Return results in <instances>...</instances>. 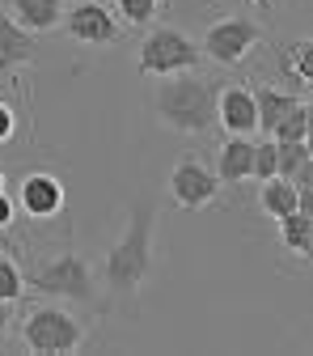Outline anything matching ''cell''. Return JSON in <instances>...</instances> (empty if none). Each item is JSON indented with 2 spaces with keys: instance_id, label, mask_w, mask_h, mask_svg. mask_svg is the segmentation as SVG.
Wrapping results in <instances>:
<instances>
[{
  "instance_id": "obj_1",
  "label": "cell",
  "mask_w": 313,
  "mask_h": 356,
  "mask_svg": "<svg viewBox=\"0 0 313 356\" xmlns=\"http://www.w3.org/2000/svg\"><path fill=\"white\" fill-rule=\"evenodd\" d=\"M153 216H157V204L136 200L127 208L123 234L115 238V246L102 259V284L119 301H131L140 293V284L153 276V263H157V254H153Z\"/></svg>"
},
{
  "instance_id": "obj_2",
  "label": "cell",
  "mask_w": 313,
  "mask_h": 356,
  "mask_svg": "<svg viewBox=\"0 0 313 356\" xmlns=\"http://www.w3.org/2000/svg\"><path fill=\"white\" fill-rule=\"evenodd\" d=\"M216 81L199 76V68L191 72H169L157 76L153 89V111L165 127L183 131V136H208L216 127Z\"/></svg>"
},
{
  "instance_id": "obj_3",
  "label": "cell",
  "mask_w": 313,
  "mask_h": 356,
  "mask_svg": "<svg viewBox=\"0 0 313 356\" xmlns=\"http://www.w3.org/2000/svg\"><path fill=\"white\" fill-rule=\"evenodd\" d=\"M85 343V327L76 314H68V309L47 297L42 305H34L26 323H22V348L34 352V356H60V352H76Z\"/></svg>"
},
{
  "instance_id": "obj_4",
  "label": "cell",
  "mask_w": 313,
  "mask_h": 356,
  "mask_svg": "<svg viewBox=\"0 0 313 356\" xmlns=\"http://www.w3.org/2000/svg\"><path fill=\"white\" fill-rule=\"evenodd\" d=\"M26 289L38 297H56V301H81V305L98 301V276L76 250H64L51 263H38L26 280Z\"/></svg>"
},
{
  "instance_id": "obj_5",
  "label": "cell",
  "mask_w": 313,
  "mask_h": 356,
  "mask_svg": "<svg viewBox=\"0 0 313 356\" xmlns=\"http://www.w3.org/2000/svg\"><path fill=\"white\" fill-rule=\"evenodd\" d=\"M199 60H203V51H199V42L187 34V30H178V26H153L149 22V30H144V38H140V76H169V72H191V68H199Z\"/></svg>"
},
{
  "instance_id": "obj_6",
  "label": "cell",
  "mask_w": 313,
  "mask_h": 356,
  "mask_svg": "<svg viewBox=\"0 0 313 356\" xmlns=\"http://www.w3.org/2000/svg\"><path fill=\"white\" fill-rule=\"evenodd\" d=\"M258 42H262V26L254 17H220V22H212L203 30L199 51L212 64H220V68H233V64H242L258 47Z\"/></svg>"
},
{
  "instance_id": "obj_7",
  "label": "cell",
  "mask_w": 313,
  "mask_h": 356,
  "mask_svg": "<svg viewBox=\"0 0 313 356\" xmlns=\"http://www.w3.org/2000/svg\"><path fill=\"white\" fill-rule=\"evenodd\" d=\"M64 30L81 47H115L123 38V22L102 5V0H81V5L64 9Z\"/></svg>"
},
{
  "instance_id": "obj_8",
  "label": "cell",
  "mask_w": 313,
  "mask_h": 356,
  "mask_svg": "<svg viewBox=\"0 0 313 356\" xmlns=\"http://www.w3.org/2000/svg\"><path fill=\"white\" fill-rule=\"evenodd\" d=\"M220 187H225V183H220L199 157H183L174 165V174H169V195H174V204L183 212H199V208L216 204Z\"/></svg>"
},
{
  "instance_id": "obj_9",
  "label": "cell",
  "mask_w": 313,
  "mask_h": 356,
  "mask_svg": "<svg viewBox=\"0 0 313 356\" xmlns=\"http://www.w3.org/2000/svg\"><path fill=\"white\" fill-rule=\"evenodd\" d=\"M216 123L225 127V136H254V131H258L254 89L250 85H225V89H216Z\"/></svg>"
},
{
  "instance_id": "obj_10",
  "label": "cell",
  "mask_w": 313,
  "mask_h": 356,
  "mask_svg": "<svg viewBox=\"0 0 313 356\" xmlns=\"http://www.w3.org/2000/svg\"><path fill=\"white\" fill-rule=\"evenodd\" d=\"M17 204L26 208L30 220H51L64 212V183L56 174L47 170H34L22 178V187H17Z\"/></svg>"
},
{
  "instance_id": "obj_11",
  "label": "cell",
  "mask_w": 313,
  "mask_h": 356,
  "mask_svg": "<svg viewBox=\"0 0 313 356\" xmlns=\"http://www.w3.org/2000/svg\"><path fill=\"white\" fill-rule=\"evenodd\" d=\"M34 56H38L34 34H30V30H22V26H17L5 9H0V76H5V72H17V68H26Z\"/></svg>"
},
{
  "instance_id": "obj_12",
  "label": "cell",
  "mask_w": 313,
  "mask_h": 356,
  "mask_svg": "<svg viewBox=\"0 0 313 356\" xmlns=\"http://www.w3.org/2000/svg\"><path fill=\"white\" fill-rule=\"evenodd\" d=\"M9 17L30 34H51L64 22V0H9Z\"/></svg>"
},
{
  "instance_id": "obj_13",
  "label": "cell",
  "mask_w": 313,
  "mask_h": 356,
  "mask_svg": "<svg viewBox=\"0 0 313 356\" xmlns=\"http://www.w3.org/2000/svg\"><path fill=\"white\" fill-rule=\"evenodd\" d=\"M250 165H254V140L250 136H225L216 153V178L220 183H246L250 178Z\"/></svg>"
},
{
  "instance_id": "obj_14",
  "label": "cell",
  "mask_w": 313,
  "mask_h": 356,
  "mask_svg": "<svg viewBox=\"0 0 313 356\" xmlns=\"http://www.w3.org/2000/svg\"><path fill=\"white\" fill-rule=\"evenodd\" d=\"M280 238H284V250H292L296 259H309V250H313V208H292L288 216H280Z\"/></svg>"
},
{
  "instance_id": "obj_15",
  "label": "cell",
  "mask_w": 313,
  "mask_h": 356,
  "mask_svg": "<svg viewBox=\"0 0 313 356\" xmlns=\"http://www.w3.org/2000/svg\"><path fill=\"white\" fill-rule=\"evenodd\" d=\"M296 106V94H284V89L276 85H258L254 89V111H258V127H262V136H271V127Z\"/></svg>"
},
{
  "instance_id": "obj_16",
  "label": "cell",
  "mask_w": 313,
  "mask_h": 356,
  "mask_svg": "<svg viewBox=\"0 0 313 356\" xmlns=\"http://www.w3.org/2000/svg\"><path fill=\"white\" fill-rule=\"evenodd\" d=\"M258 204H262V212L271 216V220H280V216H288L292 208H301V191L288 183V178H262Z\"/></svg>"
},
{
  "instance_id": "obj_17",
  "label": "cell",
  "mask_w": 313,
  "mask_h": 356,
  "mask_svg": "<svg viewBox=\"0 0 313 356\" xmlns=\"http://www.w3.org/2000/svg\"><path fill=\"white\" fill-rule=\"evenodd\" d=\"M284 72L292 76V81H301V85H309V76H313V47H309V38H301V42H284Z\"/></svg>"
},
{
  "instance_id": "obj_18",
  "label": "cell",
  "mask_w": 313,
  "mask_h": 356,
  "mask_svg": "<svg viewBox=\"0 0 313 356\" xmlns=\"http://www.w3.org/2000/svg\"><path fill=\"white\" fill-rule=\"evenodd\" d=\"M271 140H280V145H284V140H309V102H305V98L271 127Z\"/></svg>"
},
{
  "instance_id": "obj_19",
  "label": "cell",
  "mask_w": 313,
  "mask_h": 356,
  "mask_svg": "<svg viewBox=\"0 0 313 356\" xmlns=\"http://www.w3.org/2000/svg\"><path fill=\"white\" fill-rule=\"evenodd\" d=\"M157 5L161 0H115V17L123 26H149L157 17Z\"/></svg>"
},
{
  "instance_id": "obj_20",
  "label": "cell",
  "mask_w": 313,
  "mask_h": 356,
  "mask_svg": "<svg viewBox=\"0 0 313 356\" xmlns=\"http://www.w3.org/2000/svg\"><path fill=\"white\" fill-rule=\"evenodd\" d=\"M26 293V276L17 272V263L0 254V301H17Z\"/></svg>"
},
{
  "instance_id": "obj_21",
  "label": "cell",
  "mask_w": 313,
  "mask_h": 356,
  "mask_svg": "<svg viewBox=\"0 0 313 356\" xmlns=\"http://www.w3.org/2000/svg\"><path fill=\"white\" fill-rule=\"evenodd\" d=\"M250 178H276V140H254V165H250Z\"/></svg>"
},
{
  "instance_id": "obj_22",
  "label": "cell",
  "mask_w": 313,
  "mask_h": 356,
  "mask_svg": "<svg viewBox=\"0 0 313 356\" xmlns=\"http://www.w3.org/2000/svg\"><path fill=\"white\" fill-rule=\"evenodd\" d=\"M17 136V111L9 102H0V145H9Z\"/></svg>"
},
{
  "instance_id": "obj_23",
  "label": "cell",
  "mask_w": 313,
  "mask_h": 356,
  "mask_svg": "<svg viewBox=\"0 0 313 356\" xmlns=\"http://www.w3.org/2000/svg\"><path fill=\"white\" fill-rule=\"evenodd\" d=\"M9 323H13V301H0V348L9 343Z\"/></svg>"
},
{
  "instance_id": "obj_24",
  "label": "cell",
  "mask_w": 313,
  "mask_h": 356,
  "mask_svg": "<svg viewBox=\"0 0 313 356\" xmlns=\"http://www.w3.org/2000/svg\"><path fill=\"white\" fill-rule=\"evenodd\" d=\"M13 216H17V204H13L5 191H0V229H9V225H13Z\"/></svg>"
},
{
  "instance_id": "obj_25",
  "label": "cell",
  "mask_w": 313,
  "mask_h": 356,
  "mask_svg": "<svg viewBox=\"0 0 313 356\" xmlns=\"http://www.w3.org/2000/svg\"><path fill=\"white\" fill-rule=\"evenodd\" d=\"M254 5H258V9L267 13V9H271V5H276V0H254Z\"/></svg>"
},
{
  "instance_id": "obj_26",
  "label": "cell",
  "mask_w": 313,
  "mask_h": 356,
  "mask_svg": "<svg viewBox=\"0 0 313 356\" xmlns=\"http://www.w3.org/2000/svg\"><path fill=\"white\" fill-rule=\"evenodd\" d=\"M0 191H5V170H0Z\"/></svg>"
}]
</instances>
